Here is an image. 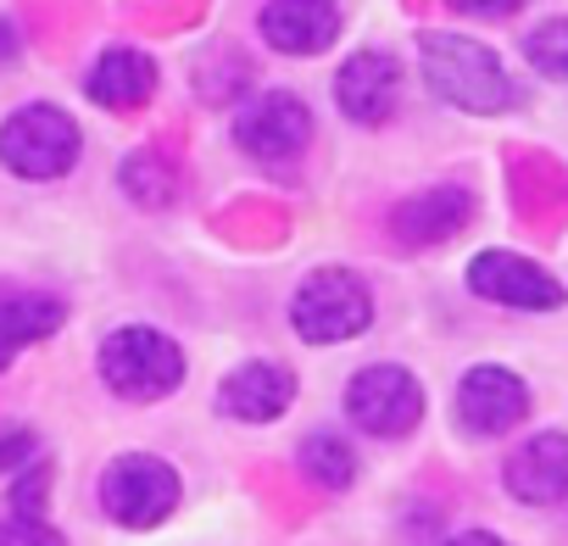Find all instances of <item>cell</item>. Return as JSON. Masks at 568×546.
Listing matches in <instances>:
<instances>
[{
  "label": "cell",
  "instance_id": "cell-1",
  "mask_svg": "<svg viewBox=\"0 0 568 546\" xmlns=\"http://www.w3.org/2000/svg\"><path fill=\"white\" fill-rule=\"evenodd\" d=\"M418 57H424V79L446 107L463 112H507L513 107V79L501 68L496 51H485L479 40L463 34H418Z\"/></svg>",
  "mask_w": 568,
  "mask_h": 546
},
{
  "label": "cell",
  "instance_id": "cell-2",
  "mask_svg": "<svg viewBox=\"0 0 568 546\" xmlns=\"http://www.w3.org/2000/svg\"><path fill=\"white\" fill-rule=\"evenodd\" d=\"M79 151H84L79 123L51 101H29L0 123V168L18 179H34V184L62 179V173H73Z\"/></svg>",
  "mask_w": 568,
  "mask_h": 546
},
{
  "label": "cell",
  "instance_id": "cell-3",
  "mask_svg": "<svg viewBox=\"0 0 568 546\" xmlns=\"http://www.w3.org/2000/svg\"><path fill=\"white\" fill-rule=\"evenodd\" d=\"M101 380L112 396L123 402H162L184 385V352L151 330V324H129V330H112L106 346H101Z\"/></svg>",
  "mask_w": 568,
  "mask_h": 546
},
{
  "label": "cell",
  "instance_id": "cell-4",
  "mask_svg": "<svg viewBox=\"0 0 568 546\" xmlns=\"http://www.w3.org/2000/svg\"><path fill=\"white\" fill-rule=\"evenodd\" d=\"M291 324H296L302 341L335 346V341H352L374 324V296H368V285L357 280V273L318 267V273H307V285L291 302Z\"/></svg>",
  "mask_w": 568,
  "mask_h": 546
},
{
  "label": "cell",
  "instance_id": "cell-5",
  "mask_svg": "<svg viewBox=\"0 0 568 546\" xmlns=\"http://www.w3.org/2000/svg\"><path fill=\"white\" fill-rule=\"evenodd\" d=\"M179 496H184L179 474L151 452H123L101 474V507L123 529H156L162 518H173Z\"/></svg>",
  "mask_w": 568,
  "mask_h": 546
},
{
  "label": "cell",
  "instance_id": "cell-6",
  "mask_svg": "<svg viewBox=\"0 0 568 546\" xmlns=\"http://www.w3.org/2000/svg\"><path fill=\"white\" fill-rule=\"evenodd\" d=\"M346 413H352V424H357L363 435H374V441H402V435H413L418 418H424V391H418V380H413L407 368L374 363V368H363V374L346 385Z\"/></svg>",
  "mask_w": 568,
  "mask_h": 546
},
{
  "label": "cell",
  "instance_id": "cell-7",
  "mask_svg": "<svg viewBox=\"0 0 568 546\" xmlns=\"http://www.w3.org/2000/svg\"><path fill=\"white\" fill-rule=\"evenodd\" d=\"M234 140H240V151H251L262 162H291L313 140V112L291 90H262V95H251L240 107Z\"/></svg>",
  "mask_w": 568,
  "mask_h": 546
},
{
  "label": "cell",
  "instance_id": "cell-8",
  "mask_svg": "<svg viewBox=\"0 0 568 546\" xmlns=\"http://www.w3.org/2000/svg\"><path fill=\"white\" fill-rule=\"evenodd\" d=\"M468 285H474V296L501 302V307H518V313H551V307L568 302V291L551 280L540 262L513 256V251H479L468 262Z\"/></svg>",
  "mask_w": 568,
  "mask_h": 546
},
{
  "label": "cell",
  "instance_id": "cell-9",
  "mask_svg": "<svg viewBox=\"0 0 568 546\" xmlns=\"http://www.w3.org/2000/svg\"><path fill=\"white\" fill-rule=\"evenodd\" d=\"M524 413H529V391H524V380L513 368L479 363V368L463 374V385H457V418H463L468 435H501Z\"/></svg>",
  "mask_w": 568,
  "mask_h": 546
},
{
  "label": "cell",
  "instance_id": "cell-10",
  "mask_svg": "<svg viewBox=\"0 0 568 546\" xmlns=\"http://www.w3.org/2000/svg\"><path fill=\"white\" fill-rule=\"evenodd\" d=\"M262 40L284 57H318L341 40V7L335 0H267Z\"/></svg>",
  "mask_w": 568,
  "mask_h": 546
},
{
  "label": "cell",
  "instance_id": "cell-11",
  "mask_svg": "<svg viewBox=\"0 0 568 546\" xmlns=\"http://www.w3.org/2000/svg\"><path fill=\"white\" fill-rule=\"evenodd\" d=\"M396 90H402V68H396V57H385V51H357V57L335 73V101H341L346 123H363V129H374V123L390 118Z\"/></svg>",
  "mask_w": 568,
  "mask_h": 546
},
{
  "label": "cell",
  "instance_id": "cell-12",
  "mask_svg": "<svg viewBox=\"0 0 568 546\" xmlns=\"http://www.w3.org/2000/svg\"><path fill=\"white\" fill-rule=\"evenodd\" d=\"M507 491L529 507L568 502V435H535L507 457Z\"/></svg>",
  "mask_w": 568,
  "mask_h": 546
},
{
  "label": "cell",
  "instance_id": "cell-13",
  "mask_svg": "<svg viewBox=\"0 0 568 546\" xmlns=\"http://www.w3.org/2000/svg\"><path fill=\"white\" fill-rule=\"evenodd\" d=\"M291 402H296V374L284 368V363H245L217 391V413H229L240 424H267Z\"/></svg>",
  "mask_w": 568,
  "mask_h": 546
},
{
  "label": "cell",
  "instance_id": "cell-14",
  "mask_svg": "<svg viewBox=\"0 0 568 546\" xmlns=\"http://www.w3.org/2000/svg\"><path fill=\"white\" fill-rule=\"evenodd\" d=\"M84 95L106 112H134L156 95V62L145 51H129V46H112L95 57V68L84 73Z\"/></svg>",
  "mask_w": 568,
  "mask_h": 546
},
{
  "label": "cell",
  "instance_id": "cell-15",
  "mask_svg": "<svg viewBox=\"0 0 568 546\" xmlns=\"http://www.w3.org/2000/svg\"><path fill=\"white\" fill-rule=\"evenodd\" d=\"M62 324H68V302L62 296H40V291L7 296L0 302V374H7L29 346L51 341Z\"/></svg>",
  "mask_w": 568,
  "mask_h": 546
},
{
  "label": "cell",
  "instance_id": "cell-16",
  "mask_svg": "<svg viewBox=\"0 0 568 546\" xmlns=\"http://www.w3.org/2000/svg\"><path fill=\"white\" fill-rule=\"evenodd\" d=\"M468 212H474L468 190L446 184V190H424V195L402 201V206L390 212V229H396L407 245H429V240H446V234H457V229L468 223Z\"/></svg>",
  "mask_w": 568,
  "mask_h": 546
},
{
  "label": "cell",
  "instance_id": "cell-17",
  "mask_svg": "<svg viewBox=\"0 0 568 546\" xmlns=\"http://www.w3.org/2000/svg\"><path fill=\"white\" fill-rule=\"evenodd\" d=\"M302 468H307L318 485H329V491H346V485L357 479V457H352V446H346L341 435H329V429H318V435L302 441Z\"/></svg>",
  "mask_w": 568,
  "mask_h": 546
},
{
  "label": "cell",
  "instance_id": "cell-18",
  "mask_svg": "<svg viewBox=\"0 0 568 546\" xmlns=\"http://www.w3.org/2000/svg\"><path fill=\"white\" fill-rule=\"evenodd\" d=\"M123 190L140 201V206H168L173 201V190H179V173L156 156V151H134L129 162H123Z\"/></svg>",
  "mask_w": 568,
  "mask_h": 546
},
{
  "label": "cell",
  "instance_id": "cell-19",
  "mask_svg": "<svg viewBox=\"0 0 568 546\" xmlns=\"http://www.w3.org/2000/svg\"><path fill=\"white\" fill-rule=\"evenodd\" d=\"M524 57H529L546 79H568V18H551V23L529 29Z\"/></svg>",
  "mask_w": 568,
  "mask_h": 546
},
{
  "label": "cell",
  "instance_id": "cell-20",
  "mask_svg": "<svg viewBox=\"0 0 568 546\" xmlns=\"http://www.w3.org/2000/svg\"><path fill=\"white\" fill-rule=\"evenodd\" d=\"M45 491H51V463L34 457L29 468H18V479H12V491H7V513H34V518H45Z\"/></svg>",
  "mask_w": 568,
  "mask_h": 546
},
{
  "label": "cell",
  "instance_id": "cell-21",
  "mask_svg": "<svg viewBox=\"0 0 568 546\" xmlns=\"http://www.w3.org/2000/svg\"><path fill=\"white\" fill-rule=\"evenodd\" d=\"M0 546H68V535H62L51 518L7 513V518H0Z\"/></svg>",
  "mask_w": 568,
  "mask_h": 546
},
{
  "label": "cell",
  "instance_id": "cell-22",
  "mask_svg": "<svg viewBox=\"0 0 568 546\" xmlns=\"http://www.w3.org/2000/svg\"><path fill=\"white\" fill-rule=\"evenodd\" d=\"M40 452H34V435L29 429H12L7 441H0V474H18V468H29Z\"/></svg>",
  "mask_w": 568,
  "mask_h": 546
},
{
  "label": "cell",
  "instance_id": "cell-23",
  "mask_svg": "<svg viewBox=\"0 0 568 546\" xmlns=\"http://www.w3.org/2000/svg\"><path fill=\"white\" fill-rule=\"evenodd\" d=\"M524 7L529 0H452V12H463V18H513Z\"/></svg>",
  "mask_w": 568,
  "mask_h": 546
},
{
  "label": "cell",
  "instance_id": "cell-24",
  "mask_svg": "<svg viewBox=\"0 0 568 546\" xmlns=\"http://www.w3.org/2000/svg\"><path fill=\"white\" fill-rule=\"evenodd\" d=\"M18 51H23V34H18V23H12V18H0V68H7V62H18Z\"/></svg>",
  "mask_w": 568,
  "mask_h": 546
},
{
  "label": "cell",
  "instance_id": "cell-25",
  "mask_svg": "<svg viewBox=\"0 0 568 546\" xmlns=\"http://www.w3.org/2000/svg\"><path fill=\"white\" fill-rule=\"evenodd\" d=\"M446 546H513V540H501V535H490V529H468V535H452Z\"/></svg>",
  "mask_w": 568,
  "mask_h": 546
}]
</instances>
